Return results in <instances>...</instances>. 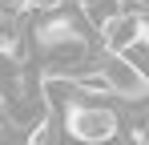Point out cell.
<instances>
[{
    "label": "cell",
    "instance_id": "4",
    "mask_svg": "<svg viewBox=\"0 0 149 145\" xmlns=\"http://www.w3.org/2000/svg\"><path fill=\"white\" fill-rule=\"evenodd\" d=\"M133 40H149V24L141 16V8H121L117 16H109L101 24V48L105 52H121Z\"/></svg>",
    "mask_w": 149,
    "mask_h": 145
},
{
    "label": "cell",
    "instance_id": "1",
    "mask_svg": "<svg viewBox=\"0 0 149 145\" xmlns=\"http://www.w3.org/2000/svg\"><path fill=\"white\" fill-rule=\"evenodd\" d=\"M32 40L52 61V72H61V77H77L81 65L89 69L97 61V48L89 40V24L81 20V16H73V12H65L61 4L56 8H45V16L32 28Z\"/></svg>",
    "mask_w": 149,
    "mask_h": 145
},
{
    "label": "cell",
    "instance_id": "2",
    "mask_svg": "<svg viewBox=\"0 0 149 145\" xmlns=\"http://www.w3.org/2000/svg\"><path fill=\"white\" fill-rule=\"evenodd\" d=\"M65 129L73 133L77 141H109V137H117L121 133V117H117V109H109V105H97L93 93L73 101V105H65Z\"/></svg>",
    "mask_w": 149,
    "mask_h": 145
},
{
    "label": "cell",
    "instance_id": "7",
    "mask_svg": "<svg viewBox=\"0 0 149 145\" xmlns=\"http://www.w3.org/2000/svg\"><path fill=\"white\" fill-rule=\"evenodd\" d=\"M133 4H145V0H133Z\"/></svg>",
    "mask_w": 149,
    "mask_h": 145
},
{
    "label": "cell",
    "instance_id": "5",
    "mask_svg": "<svg viewBox=\"0 0 149 145\" xmlns=\"http://www.w3.org/2000/svg\"><path fill=\"white\" fill-rule=\"evenodd\" d=\"M77 4H81V16H85L89 28H101L109 16H117L125 8V0H77Z\"/></svg>",
    "mask_w": 149,
    "mask_h": 145
},
{
    "label": "cell",
    "instance_id": "3",
    "mask_svg": "<svg viewBox=\"0 0 149 145\" xmlns=\"http://www.w3.org/2000/svg\"><path fill=\"white\" fill-rule=\"evenodd\" d=\"M93 65L105 77V93L109 97H121V101H141L145 97V89H149L145 72L137 69V65H129L121 52H101Z\"/></svg>",
    "mask_w": 149,
    "mask_h": 145
},
{
    "label": "cell",
    "instance_id": "6",
    "mask_svg": "<svg viewBox=\"0 0 149 145\" xmlns=\"http://www.w3.org/2000/svg\"><path fill=\"white\" fill-rule=\"evenodd\" d=\"M4 129H8V121H4V117H0V141H4V137H8V133H4Z\"/></svg>",
    "mask_w": 149,
    "mask_h": 145
}]
</instances>
